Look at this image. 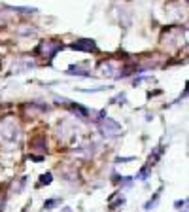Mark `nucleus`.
Wrapping results in <instances>:
<instances>
[{
  "label": "nucleus",
  "mask_w": 189,
  "mask_h": 212,
  "mask_svg": "<svg viewBox=\"0 0 189 212\" xmlns=\"http://www.w3.org/2000/svg\"><path fill=\"white\" fill-rule=\"evenodd\" d=\"M42 182L49 184V182H51V174H44V176H42Z\"/></svg>",
  "instance_id": "1"
}]
</instances>
